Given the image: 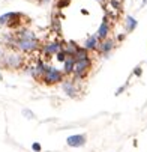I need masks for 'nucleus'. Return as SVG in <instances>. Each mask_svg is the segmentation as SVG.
I'll use <instances>...</instances> for the list:
<instances>
[{"label":"nucleus","instance_id":"obj_3","mask_svg":"<svg viewBox=\"0 0 147 152\" xmlns=\"http://www.w3.org/2000/svg\"><path fill=\"white\" fill-rule=\"evenodd\" d=\"M104 9H105V17L114 24L122 18L123 3H122V0H105L104 2Z\"/></svg>","mask_w":147,"mask_h":152},{"label":"nucleus","instance_id":"obj_17","mask_svg":"<svg viewBox=\"0 0 147 152\" xmlns=\"http://www.w3.org/2000/svg\"><path fill=\"white\" fill-rule=\"evenodd\" d=\"M32 149H33L35 152H41V149H42V148H41V145H39V143H33V145H32Z\"/></svg>","mask_w":147,"mask_h":152},{"label":"nucleus","instance_id":"obj_4","mask_svg":"<svg viewBox=\"0 0 147 152\" xmlns=\"http://www.w3.org/2000/svg\"><path fill=\"white\" fill-rule=\"evenodd\" d=\"M92 68H93V60H92V57L75 60V62H74V69H72V77L84 81V80L89 77V74L92 72Z\"/></svg>","mask_w":147,"mask_h":152},{"label":"nucleus","instance_id":"obj_9","mask_svg":"<svg viewBox=\"0 0 147 152\" xmlns=\"http://www.w3.org/2000/svg\"><path fill=\"white\" fill-rule=\"evenodd\" d=\"M86 142H87L86 134H74V136H69L66 139V143L71 148H81V146L86 145Z\"/></svg>","mask_w":147,"mask_h":152},{"label":"nucleus","instance_id":"obj_14","mask_svg":"<svg viewBox=\"0 0 147 152\" xmlns=\"http://www.w3.org/2000/svg\"><path fill=\"white\" fill-rule=\"evenodd\" d=\"M77 48H78V45L75 44V42H72V41L71 42H65V45H63V51H65L68 56H74Z\"/></svg>","mask_w":147,"mask_h":152},{"label":"nucleus","instance_id":"obj_22","mask_svg":"<svg viewBox=\"0 0 147 152\" xmlns=\"http://www.w3.org/2000/svg\"><path fill=\"white\" fill-rule=\"evenodd\" d=\"M98 2H101V3H104V2H105V0H98Z\"/></svg>","mask_w":147,"mask_h":152},{"label":"nucleus","instance_id":"obj_12","mask_svg":"<svg viewBox=\"0 0 147 152\" xmlns=\"http://www.w3.org/2000/svg\"><path fill=\"white\" fill-rule=\"evenodd\" d=\"M89 57H92V53H90L87 48L78 45V48H77V51H75V54H74V59H75V60H80V59H89Z\"/></svg>","mask_w":147,"mask_h":152},{"label":"nucleus","instance_id":"obj_13","mask_svg":"<svg viewBox=\"0 0 147 152\" xmlns=\"http://www.w3.org/2000/svg\"><path fill=\"white\" fill-rule=\"evenodd\" d=\"M138 26L137 23V20L134 17H126L125 18V29H126V33H129V32H134V29Z\"/></svg>","mask_w":147,"mask_h":152},{"label":"nucleus","instance_id":"obj_18","mask_svg":"<svg viewBox=\"0 0 147 152\" xmlns=\"http://www.w3.org/2000/svg\"><path fill=\"white\" fill-rule=\"evenodd\" d=\"M134 74H135L137 77H140V75H141V68H140V66H137V68H135V71H134Z\"/></svg>","mask_w":147,"mask_h":152},{"label":"nucleus","instance_id":"obj_8","mask_svg":"<svg viewBox=\"0 0 147 152\" xmlns=\"http://www.w3.org/2000/svg\"><path fill=\"white\" fill-rule=\"evenodd\" d=\"M114 47H116V41L113 39V38H105V39H102L101 42H99V48H98V51L101 53V54H108V53H111L113 50H114Z\"/></svg>","mask_w":147,"mask_h":152},{"label":"nucleus","instance_id":"obj_20","mask_svg":"<svg viewBox=\"0 0 147 152\" xmlns=\"http://www.w3.org/2000/svg\"><path fill=\"white\" fill-rule=\"evenodd\" d=\"M48 2H51V0H41V5L42 3H48Z\"/></svg>","mask_w":147,"mask_h":152},{"label":"nucleus","instance_id":"obj_6","mask_svg":"<svg viewBox=\"0 0 147 152\" xmlns=\"http://www.w3.org/2000/svg\"><path fill=\"white\" fill-rule=\"evenodd\" d=\"M62 88H63V91L66 92L68 96L77 98L83 92V80L74 78L72 75L71 77H65V80L62 81Z\"/></svg>","mask_w":147,"mask_h":152},{"label":"nucleus","instance_id":"obj_2","mask_svg":"<svg viewBox=\"0 0 147 152\" xmlns=\"http://www.w3.org/2000/svg\"><path fill=\"white\" fill-rule=\"evenodd\" d=\"M32 20L23 12H8L0 17V26L6 27L8 30H18L23 27H29Z\"/></svg>","mask_w":147,"mask_h":152},{"label":"nucleus","instance_id":"obj_16","mask_svg":"<svg viewBox=\"0 0 147 152\" xmlns=\"http://www.w3.org/2000/svg\"><path fill=\"white\" fill-rule=\"evenodd\" d=\"M23 115H24L27 119H33V118H35V115H33L30 110H23Z\"/></svg>","mask_w":147,"mask_h":152},{"label":"nucleus","instance_id":"obj_7","mask_svg":"<svg viewBox=\"0 0 147 152\" xmlns=\"http://www.w3.org/2000/svg\"><path fill=\"white\" fill-rule=\"evenodd\" d=\"M111 30H113V23H111V21H110L107 17H104L102 23H101V26H99V29H98V32H96L99 41H102V39H105V38H108V35L111 33Z\"/></svg>","mask_w":147,"mask_h":152},{"label":"nucleus","instance_id":"obj_21","mask_svg":"<svg viewBox=\"0 0 147 152\" xmlns=\"http://www.w3.org/2000/svg\"><path fill=\"white\" fill-rule=\"evenodd\" d=\"M30 2H35V3H38V5H41V0H30Z\"/></svg>","mask_w":147,"mask_h":152},{"label":"nucleus","instance_id":"obj_15","mask_svg":"<svg viewBox=\"0 0 147 152\" xmlns=\"http://www.w3.org/2000/svg\"><path fill=\"white\" fill-rule=\"evenodd\" d=\"M66 57H68V54H66L65 51H63V50H60V51H59V53L56 54V59H57L59 62H62V63L66 60Z\"/></svg>","mask_w":147,"mask_h":152},{"label":"nucleus","instance_id":"obj_5","mask_svg":"<svg viewBox=\"0 0 147 152\" xmlns=\"http://www.w3.org/2000/svg\"><path fill=\"white\" fill-rule=\"evenodd\" d=\"M63 80H65V74H63L60 69L54 68L50 63L45 65V74H44L42 84L48 86V88H53V86H56V84H60Z\"/></svg>","mask_w":147,"mask_h":152},{"label":"nucleus","instance_id":"obj_19","mask_svg":"<svg viewBox=\"0 0 147 152\" xmlns=\"http://www.w3.org/2000/svg\"><path fill=\"white\" fill-rule=\"evenodd\" d=\"M125 39V35H119V41H123Z\"/></svg>","mask_w":147,"mask_h":152},{"label":"nucleus","instance_id":"obj_23","mask_svg":"<svg viewBox=\"0 0 147 152\" xmlns=\"http://www.w3.org/2000/svg\"><path fill=\"white\" fill-rule=\"evenodd\" d=\"M143 3H147V0H143Z\"/></svg>","mask_w":147,"mask_h":152},{"label":"nucleus","instance_id":"obj_10","mask_svg":"<svg viewBox=\"0 0 147 152\" xmlns=\"http://www.w3.org/2000/svg\"><path fill=\"white\" fill-rule=\"evenodd\" d=\"M99 38H98V35L95 33V35H92V36H89L87 38V41H86V44H84V48H87L90 53H95V51H98V48H99Z\"/></svg>","mask_w":147,"mask_h":152},{"label":"nucleus","instance_id":"obj_1","mask_svg":"<svg viewBox=\"0 0 147 152\" xmlns=\"http://www.w3.org/2000/svg\"><path fill=\"white\" fill-rule=\"evenodd\" d=\"M29 63V57L17 50H3L0 54V66L9 71H20L24 69Z\"/></svg>","mask_w":147,"mask_h":152},{"label":"nucleus","instance_id":"obj_11","mask_svg":"<svg viewBox=\"0 0 147 152\" xmlns=\"http://www.w3.org/2000/svg\"><path fill=\"white\" fill-rule=\"evenodd\" d=\"M74 62H75L74 56H68V57H66V60L63 62V69H62V72L65 74V77H71V75H72Z\"/></svg>","mask_w":147,"mask_h":152}]
</instances>
